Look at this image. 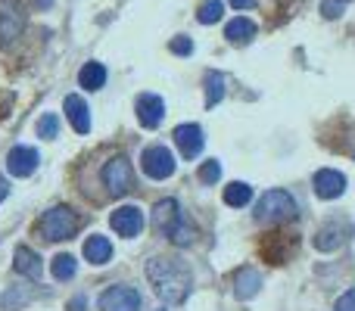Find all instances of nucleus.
Masks as SVG:
<instances>
[{
  "instance_id": "obj_18",
  "label": "nucleus",
  "mask_w": 355,
  "mask_h": 311,
  "mask_svg": "<svg viewBox=\"0 0 355 311\" xmlns=\"http://www.w3.org/2000/svg\"><path fill=\"white\" fill-rule=\"evenodd\" d=\"M225 37L231 44H250L252 37H256V22H250V19H243V16L231 19V22L225 25Z\"/></svg>"
},
{
  "instance_id": "obj_9",
  "label": "nucleus",
  "mask_w": 355,
  "mask_h": 311,
  "mask_svg": "<svg viewBox=\"0 0 355 311\" xmlns=\"http://www.w3.org/2000/svg\"><path fill=\"white\" fill-rule=\"evenodd\" d=\"M175 143H178V150H181L184 159H196V156L202 153V143H206V137H202L200 125L187 122V125H178V128H175Z\"/></svg>"
},
{
  "instance_id": "obj_15",
  "label": "nucleus",
  "mask_w": 355,
  "mask_h": 311,
  "mask_svg": "<svg viewBox=\"0 0 355 311\" xmlns=\"http://www.w3.org/2000/svg\"><path fill=\"white\" fill-rule=\"evenodd\" d=\"M181 221V215H178V202L175 199H162V202H156V208H153V224H156V231L159 233H172V227Z\"/></svg>"
},
{
  "instance_id": "obj_12",
  "label": "nucleus",
  "mask_w": 355,
  "mask_h": 311,
  "mask_svg": "<svg viewBox=\"0 0 355 311\" xmlns=\"http://www.w3.org/2000/svg\"><path fill=\"white\" fill-rule=\"evenodd\" d=\"M162 116H166L162 97H156V94H141V97H137V122H141L144 128H156V125L162 122Z\"/></svg>"
},
{
  "instance_id": "obj_28",
  "label": "nucleus",
  "mask_w": 355,
  "mask_h": 311,
  "mask_svg": "<svg viewBox=\"0 0 355 311\" xmlns=\"http://www.w3.org/2000/svg\"><path fill=\"white\" fill-rule=\"evenodd\" d=\"M172 53H178V56H190L193 53V41H190V37H175L172 41Z\"/></svg>"
},
{
  "instance_id": "obj_8",
  "label": "nucleus",
  "mask_w": 355,
  "mask_h": 311,
  "mask_svg": "<svg viewBox=\"0 0 355 311\" xmlns=\"http://www.w3.org/2000/svg\"><path fill=\"white\" fill-rule=\"evenodd\" d=\"M110 224L116 227V233L119 237H137V233L144 231V212L137 206H122V208H116L112 212V218H110Z\"/></svg>"
},
{
  "instance_id": "obj_26",
  "label": "nucleus",
  "mask_w": 355,
  "mask_h": 311,
  "mask_svg": "<svg viewBox=\"0 0 355 311\" xmlns=\"http://www.w3.org/2000/svg\"><path fill=\"white\" fill-rule=\"evenodd\" d=\"M56 131H60V118H56L53 112H47V116H44L41 122H37V134H41L44 141H53Z\"/></svg>"
},
{
  "instance_id": "obj_17",
  "label": "nucleus",
  "mask_w": 355,
  "mask_h": 311,
  "mask_svg": "<svg viewBox=\"0 0 355 311\" xmlns=\"http://www.w3.org/2000/svg\"><path fill=\"white\" fill-rule=\"evenodd\" d=\"M234 293H237V299H252V296L262 290V277H259V271H252V268H243V271H237V277H234Z\"/></svg>"
},
{
  "instance_id": "obj_16",
  "label": "nucleus",
  "mask_w": 355,
  "mask_h": 311,
  "mask_svg": "<svg viewBox=\"0 0 355 311\" xmlns=\"http://www.w3.org/2000/svg\"><path fill=\"white\" fill-rule=\"evenodd\" d=\"M112 256V243L106 237H100V233H94V237L85 240V258L91 265H106Z\"/></svg>"
},
{
  "instance_id": "obj_24",
  "label": "nucleus",
  "mask_w": 355,
  "mask_h": 311,
  "mask_svg": "<svg viewBox=\"0 0 355 311\" xmlns=\"http://www.w3.org/2000/svg\"><path fill=\"white\" fill-rule=\"evenodd\" d=\"M75 271H78V265H75L72 256H56L53 258V277L56 281H72Z\"/></svg>"
},
{
  "instance_id": "obj_6",
  "label": "nucleus",
  "mask_w": 355,
  "mask_h": 311,
  "mask_svg": "<svg viewBox=\"0 0 355 311\" xmlns=\"http://www.w3.org/2000/svg\"><path fill=\"white\" fill-rule=\"evenodd\" d=\"M144 171H147V177H153V181H166V177L175 175V156L172 150L166 147H150L144 150Z\"/></svg>"
},
{
  "instance_id": "obj_13",
  "label": "nucleus",
  "mask_w": 355,
  "mask_h": 311,
  "mask_svg": "<svg viewBox=\"0 0 355 311\" xmlns=\"http://www.w3.org/2000/svg\"><path fill=\"white\" fill-rule=\"evenodd\" d=\"M12 268H16L22 277H28V281H41V274H44L41 256H37V252H31L28 246H19V249H16V256H12Z\"/></svg>"
},
{
  "instance_id": "obj_25",
  "label": "nucleus",
  "mask_w": 355,
  "mask_h": 311,
  "mask_svg": "<svg viewBox=\"0 0 355 311\" xmlns=\"http://www.w3.org/2000/svg\"><path fill=\"white\" fill-rule=\"evenodd\" d=\"M168 240H172L175 246H190L193 243V227H190L187 221H178L172 227V233H168Z\"/></svg>"
},
{
  "instance_id": "obj_20",
  "label": "nucleus",
  "mask_w": 355,
  "mask_h": 311,
  "mask_svg": "<svg viewBox=\"0 0 355 311\" xmlns=\"http://www.w3.org/2000/svg\"><path fill=\"white\" fill-rule=\"evenodd\" d=\"M202 85H206V109H215V106L225 100V75L209 69L206 78H202Z\"/></svg>"
},
{
  "instance_id": "obj_7",
  "label": "nucleus",
  "mask_w": 355,
  "mask_h": 311,
  "mask_svg": "<svg viewBox=\"0 0 355 311\" xmlns=\"http://www.w3.org/2000/svg\"><path fill=\"white\" fill-rule=\"evenodd\" d=\"M141 293L135 287H110L100 296V311H137Z\"/></svg>"
},
{
  "instance_id": "obj_10",
  "label": "nucleus",
  "mask_w": 355,
  "mask_h": 311,
  "mask_svg": "<svg viewBox=\"0 0 355 311\" xmlns=\"http://www.w3.org/2000/svg\"><path fill=\"white\" fill-rule=\"evenodd\" d=\"M37 162H41V159H37L35 147H12L10 156H6V168H10V175H16V177L35 175Z\"/></svg>"
},
{
  "instance_id": "obj_2",
  "label": "nucleus",
  "mask_w": 355,
  "mask_h": 311,
  "mask_svg": "<svg viewBox=\"0 0 355 311\" xmlns=\"http://www.w3.org/2000/svg\"><path fill=\"white\" fill-rule=\"evenodd\" d=\"M300 215L296 199L287 190H268L256 206V221L259 224H281V221H293Z\"/></svg>"
},
{
  "instance_id": "obj_31",
  "label": "nucleus",
  "mask_w": 355,
  "mask_h": 311,
  "mask_svg": "<svg viewBox=\"0 0 355 311\" xmlns=\"http://www.w3.org/2000/svg\"><path fill=\"white\" fill-rule=\"evenodd\" d=\"M234 10H250V6H256V0H231Z\"/></svg>"
},
{
  "instance_id": "obj_22",
  "label": "nucleus",
  "mask_w": 355,
  "mask_h": 311,
  "mask_svg": "<svg viewBox=\"0 0 355 311\" xmlns=\"http://www.w3.org/2000/svg\"><path fill=\"white\" fill-rule=\"evenodd\" d=\"M250 199H252V187H250V184L234 181V184H227V187H225V202L231 208H243Z\"/></svg>"
},
{
  "instance_id": "obj_30",
  "label": "nucleus",
  "mask_w": 355,
  "mask_h": 311,
  "mask_svg": "<svg viewBox=\"0 0 355 311\" xmlns=\"http://www.w3.org/2000/svg\"><path fill=\"white\" fill-rule=\"evenodd\" d=\"M340 10H343V3H340V6H337V3H324V6H321V12H324L327 19H337Z\"/></svg>"
},
{
  "instance_id": "obj_4",
  "label": "nucleus",
  "mask_w": 355,
  "mask_h": 311,
  "mask_svg": "<svg viewBox=\"0 0 355 311\" xmlns=\"http://www.w3.org/2000/svg\"><path fill=\"white\" fill-rule=\"evenodd\" d=\"M103 187L110 190L116 199L131 193V187H135V168H131V162L125 156H116L103 165Z\"/></svg>"
},
{
  "instance_id": "obj_35",
  "label": "nucleus",
  "mask_w": 355,
  "mask_h": 311,
  "mask_svg": "<svg viewBox=\"0 0 355 311\" xmlns=\"http://www.w3.org/2000/svg\"><path fill=\"white\" fill-rule=\"evenodd\" d=\"M337 3H349V0H337Z\"/></svg>"
},
{
  "instance_id": "obj_3",
  "label": "nucleus",
  "mask_w": 355,
  "mask_h": 311,
  "mask_svg": "<svg viewBox=\"0 0 355 311\" xmlns=\"http://www.w3.org/2000/svg\"><path fill=\"white\" fill-rule=\"evenodd\" d=\"M78 227H81L78 215H75V208H69V206L50 208V212L41 218V233L50 240V243H60V240H72L75 233H78Z\"/></svg>"
},
{
  "instance_id": "obj_29",
  "label": "nucleus",
  "mask_w": 355,
  "mask_h": 311,
  "mask_svg": "<svg viewBox=\"0 0 355 311\" xmlns=\"http://www.w3.org/2000/svg\"><path fill=\"white\" fill-rule=\"evenodd\" d=\"M334 311H355V290H349V293H343L337 299V308Z\"/></svg>"
},
{
  "instance_id": "obj_11",
  "label": "nucleus",
  "mask_w": 355,
  "mask_h": 311,
  "mask_svg": "<svg viewBox=\"0 0 355 311\" xmlns=\"http://www.w3.org/2000/svg\"><path fill=\"white\" fill-rule=\"evenodd\" d=\"M315 193L321 196V199H337V196H343V190H346V177L340 175V171H334V168H321V171H315Z\"/></svg>"
},
{
  "instance_id": "obj_23",
  "label": "nucleus",
  "mask_w": 355,
  "mask_h": 311,
  "mask_svg": "<svg viewBox=\"0 0 355 311\" xmlns=\"http://www.w3.org/2000/svg\"><path fill=\"white\" fill-rule=\"evenodd\" d=\"M221 16H225V3H221V0H202L200 10H196V19H200L202 25L218 22Z\"/></svg>"
},
{
  "instance_id": "obj_19",
  "label": "nucleus",
  "mask_w": 355,
  "mask_h": 311,
  "mask_svg": "<svg viewBox=\"0 0 355 311\" xmlns=\"http://www.w3.org/2000/svg\"><path fill=\"white\" fill-rule=\"evenodd\" d=\"M78 85L85 91H100L106 85V66L103 62H85L78 72Z\"/></svg>"
},
{
  "instance_id": "obj_21",
  "label": "nucleus",
  "mask_w": 355,
  "mask_h": 311,
  "mask_svg": "<svg viewBox=\"0 0 355 311\" xmlns=\"http://www.w3.org/2000/svg\"><path fill=\"white\" fill-rule=\"evenodd\" d=\"M343 231H340V224L334 221V224H327V227H321L318 233H315V249H321V252H331V249H337V246H343Z\"/></svg>"
},
{
  "instance_id": "obj_34",
  "label": "nucleus",
  "mask_w": 355,
  "mask_h": 311,
  "mask_svg": "<svg viewBox=\"0 0 355 311\" xmlns=\"http://www.w3.org/2000/svg\"><path fill=\"white\" fill-rule=\"evenodd\" d=\"M41 3H44V6H50V0H41Z\"/></svg>"
},
{
  "instance_id": "obj_14",
  "label": "nucleus",
  "mask_w": 355,
  "mask_h": 311,
  "mask_svg": "<svg viewBox=\"0 0 355 311\" xmlns=\"http://www.w3.org/2000/svg\"><path fill=\"white\" fill-rule=\"evenodd\" d=\"M66 118L72 122V128L78 134H87L91 131V112H87V103L78 97V94H69L66 97Z\"/></svg>"
},
{
  "instance_id": "obj_32",
  "label": "nucleus",
  "mask_w": 355,
  "mask_h": 311,
  "mask_svg": "<svg viewBox=\"0 0 355 311\" xmlns=\"http://www.w3.org/2000/svg\"><path fill=\"white\" fill-rule=\"evenodd\" d=\"M69 311H85V299H81V296H78V299H72V305H69Z\"/></svg>"
},
{
  "instance_id": "obj_33",
  "label": "nucleus",
  "mask_w": 355,
  "mask_h": 311,
  "mask_svg": "<svg viewBox=\"0 0 355 311\" xmlns=\"http://www.w3.org/2000/svg\"><path fill=\"white\" fill-rule=\"evenodd\" d=\"M6 193H10V187H6V177H0V202L6 199Z\"/></svg>"
},
{
  "instance_id": "obj_1",
  "label": "nucleus",
  "mask_w": 355,
  "mask_h": 311,
  "mask_svg": "<svg viewBox=\"0 0 355 311\" xmlns=\"http://www.w3.org/2000/svg\"><path fill=\"white\" fill-rule=\"evenodd\" d=\"M147 277L153 283L156 296L166 299V305H181L190 293V268L184 265V258L168 256V258H150L147 262Z\"/></svg>"
},
{
  "instance_id": "obj_27",
  "label": "nucleus",
  "mask_w": 355,
  "mask_h": 311,
  "mask_svg": "<svg viewBox=\"0 0 355 311\" xmlns=\"http://www.w3.org/2000/svg\"><path fill=\"white\" fill-rule=\"evenodd\" d=\"M221 177V162L218 159H209V162H202V168H200V181L202 184H215Z\"/></svg>"
},
{
  "instance_id": "obj_5",
  "label": "nucleus",
  "mask_w": 355,
  "mask_h": 311,
  "mask_svg": "<svg viewBox=\"0 0 355 311\" xmlns=\"http://www.w3.org/2000/svg\"><path fill=\"white\" fill-rule=\"evenodd\" d=\"M25 28V6L22 0H0V41L10 44Z\"/></svg>"
}]
</instances>
